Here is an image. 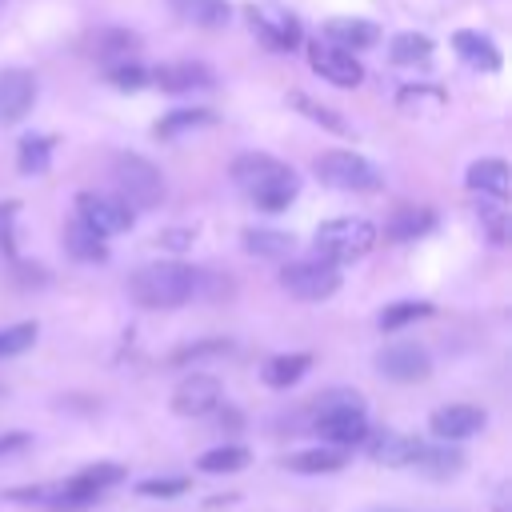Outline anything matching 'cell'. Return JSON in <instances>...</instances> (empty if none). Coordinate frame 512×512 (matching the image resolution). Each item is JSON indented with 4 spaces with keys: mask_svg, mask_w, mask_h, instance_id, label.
I'll list each match as a JSON object with an SVG mask.
<instances>
[{
    "mask_svg": "<svg viewBox=\"0 0 512 512\" xmlns=\"http://www.w3.org/2000/svg\"><path fill=\"white\" fill-rule=\"evenodd\" d=\"M148 84H156L160 92H172V96H184V92H208L216 88V72L200 60H172V64H160L148 72Z\"/></svg>",
    "mask_w": 512,
    "mask_h": 512,
    "instance_id": "cell-13",
    "label": "cell"
},
{
    "mask_svg": "<svg viewBox=\"0 0 512 512\" xmlns=\"http://www.w3.org/2000/svg\"><path fill=\"white\" fill-rule=\"evenodd\" d=\"M92 52H96L100 60H128V56L140 52V36L128 32V28H100V32L92 36Z\"/></svg>",
    "mask_w": 512,
    "mask_h": 512,
    "instance_id": "cell-26",
    "label": "cell"
},
{
    "mask_svg": "<svg viewBox=\"0 0 512 512\" xmlns=\"http://www.w3.org/2000/svg\"><path fill=\"white\" fill-rule=\"evenodd\" d=\"M112 180H116L120 200L132 212L160 208V200H164V172L152 160L136 156V152H116L112 156Z\"/></svg>",
    "mask_w": 512,
    "mask_h": 512,
    "instance_id": "cell-4",
    "label": "cell"
},
{
    "mask_svg": "<svg viewBox=\"0 0 512 512\" xmlns=\"http://www.w3.org/2000/svg\"><path fill=\"white\" fill-rule=\"evenodd\" d=\"M312 428L332 444V448H352L368 440V416H364V396L356 388H328L312 404Z\"/></svg>",
    "mask_w": 512,
    "mask_h": 512,
    "instance_id": "cell-3",
    "label": "cell"
},
{
    "mask_svg": "<svg viewBox=\"0 0 512 512\" xmlns=\"http://www.w3.org/2000/svg\"><path fill=\"white\" fill-rule=\"evenodd\" d=\"M376 372L384 380H396V384H416V380H428L432 372V356L424 344H412V340H400V344H384L376 352Z\"/></svg>",
    "mask_w": 512,
    "mask_h": 512,
    "instance_id": "cell-8",
    "label": "cell"
},
{
    "mask_svg": "<svg viewBox=\"0 0 512 512\" xmlns=\"http://www.w3.org/2000/svg\"><path fill=\"white\" fill-rule=\"evenodd\" d=\"M224 400V384L212 376V372H192L176 384L172 392V412L176 416H208L216 412Z\"/></svg>",
    "mask_w": 512,
    "mask_h": 512,
    "instance_id": "cell-12",
    "label": "cell"
},
{
    "mask_svg": "<svg viewBox=\"0 0 512 512\" xmlns=\"http://www.w3.org/2000/svg\"><path fill=\"white\" fill-rule=\"evenodd\" d=\"M232 348V340H224V336H212V340H196V344H184V348H176L172 352V364H196V360H204V356H224Z\"/></svg>",
    "mask_w": 512,
    "mask_h": 512,
    "instance_id": "cell-35",
    "label": "cell"
},
{
    "mask_svg": "<svg viewBox=\"0 0 512 512\" xmlns=\"http://www.w3.org/2000/svg\"><path fill=\"white\" fill-rule=\"evenodd\" d=\"M16 216H20V204L16 200H4L0 204V252H16Z\"/></svg>",
    "mask_w": 512,
    "mask_h": 512,
    "instance_id": "cell-38",
    "label": "cell"
},
{
    "mask_svg": "<svg viewBox=\"0 0 512 512\" xmlns=\"http://www.w3.org/2000/svg\"><path fill=\"white\" fill-rule=\"evenodd\" d=\"M168 8L180 20H188L196 28H208V32H216V28H224L232 20V4L228 0H168Z\"/></svg>",
    "mask_w": 512,
    "mask_h": 512,
    "instance_id": "cell-21",
    "label": "cell"
},
{
    "mask_svg": "<svg viewBox=\"0 0 512 512\" xmlns=\"http://www.w3.org/2000/svg\"><path fill=\"white\" fill-rule=\"evenodd\" d=\"M200 276L196 268L180 264V260H160V264H144L128 276V296L140 308H180L192 296H200Z\"/></svg>",
    "mask_w": 512,
    "mask_h": 512,
    "instance_id": "cell-2",
    "label": "cell"
},
{
    "mask_svg": "<svg viewBox=\"0 0 512 512\" xmlns=\"http://www.w3.org/2000/svg\"><path fill=\"white\" fill-rule=\"evenodd\" d=\"M188 240H192V232H180V228H176V232H164V244H168V248H184Z\"/></svg>",
    "mask_w": 512,
    "mask_h": 512,
    "instance_id": "cell-40",
    "label": "cell"
},
{
    "mask_svg": "<svg viewBox=\"0 0 512 512\" xmlns=\"http://www.w3.org/2000/svg\"><path fill=\"white\" fill-rule=\"evenodd\" d=\"M136 492L148 496V500H168V496H184L188 480L184 476H152V480H140Z\"/></svg>",
    "mask_w": 512,
    "mask_h": 512,
    "instance_id": "cell-36",
    "label": "cell"
},
{
    "mask_svg": "<svg viewBox=\"0 0 512 512\" xmlns=\"http://www.w3.org/2000/svg\"><path fill=\"white\" fill-rule=\"evenodd\" d=\"M248 464H252V452H248L244 444H220V448H208V452L196 460V468L208 472V476L240 472V468H248Z\"/></svg>",
    "mask_w": 512,
    "mask_h": 512,
    "instance_id": "cell-28",
    "label": "cell"
},
{
    "mask_svg": "<svg viewBox=\"0 0 512 512\" xmlns=\"http://www.w3.org/2000/svg\"><path fill=\"white\" fill-rule=\"evenodd\" d=\"M312 172L320 176V184L336 188V192H380L384 176L376 172V164H368L364 156L348 152V148H328L312 160Z\"/></svg>",
    "mask_w": 512,
    "mask_h": 512,
    "instance_id": "cell-6",
    "label": "cell"
},
{
    "mask_svg": "<svg viewBox=\"0 0 512 512\" xmlns=\"http://www.w3.org/2000/svg\"><path fill=\"white\" fill-rule=\"evenodd\" d=\"M416 436H404V432H368L364 448L376 464H388V468H408L412 456H416Z\"/></svg>",
    "mask_w": 512,
    "mask_h": 512,
    "instance_id": "cell-19",
    "label": "cell"
},
{
    "mask_svg": "<svg viewBox=\"0 0 512 512\" xmlns=\"http://www.w3.org/2000/svg\"><path fill=\"white\" fill-rule=\"evenodd\" d=\"M288 472H300V476H320V472H340L344 468V452L340 448H308V452H296L284 460Z\"/></svg>",
    "mask_w": 512,
    "mask_h": 512,
    "instance_id": "cell-27",
    "label": "cell"
},
{
    "mask_svg": "<svg viewBox=\"0 0 512 512\" xmlns=\"http://www.w3.org/2000/svg\"><path fill=\"white\" fill-rule=\"evenodd\" d=\"M308 368H312V356L308 352H284V356H272L260 368V376H264L268 388H292L296 380H304Z\"/></svg>",
    "mask_w": 512,
    "mask_h": 512,
    "instance_id": "cell-24",
    "label": "cell"
},
{
    "mask_svg": "<svg viewBox=\"0 0 512 512\" xmlns=\"http://www.w3.org/2000/svg\"><path fill=\"white\" fill-rule=\"evenodd\" d=\"M308 64H312V72H316L320 80H328V84H336V88H356V84L364 80L360 60H356L348 48H336V44H328V40L308 44Z\"/></svg>",
    "mask_w": 512,
    "mask_h": 512,
    "instance_id": "cell-10",
    "label": "cell"
},
{
    "mask_svg": "<svg viewBox=\"0 0 512 512\" xmlns=\"http://www.w3.org/2000/svg\"><path fill=\"white\" fill-rule=\"evenodd\" d=\"M244 248L252 256H264V260H284L292 252V236L276 232V228H248L244 232Z\"/></svg>",
    "mask_w": 512,
    "mask_h": 512,
    "instance_id": "cell-29",
    "label": "cell"
},
{
    "mask_svg": "<svg viewBox=\"0 0 512 512\" xmlns=\"http://www.w3.org/2000/svg\"><path fill=\"white\" fill-rule=\"evenodd\" d=\"M316 256L328 260V264H348V260H360L376 248V224L364 220V216H336V220H324L316 228Z\"/></svg>",
    "mask_w": 512,
    "mask_h": 512,
    "instance_id": "cell-5",
    "label": "cell"
},
{
    "mask_svg": "<svg viewBox=\"0 0 512 512\" xmlns=\"http://www.w3.org/2000/svg\"><path fill=\"white\" fill-rule=\"evenodd\" d=\"M432 228H436V212H432V208H424V204H404V208H396V212L388 216L384 236H388L392 244H408V240L428 236Z\"/></svg>",
    "mask_w": 512,
    "mask_h": 512,
    "instance_id": "cell-18",
    "label": "cell"
},
{
    "mask_svg": "<svg viewBox=\"0 0 512 512\" xmlns=\"http://www.w3.org/2000/svg\"><path fill=\"white\" fill-rule=\"evenodd\" d=\"M232 184L256 208H264V212H284L296 200V192H300V176L284 160H276L268 152H244V156H236L232 160Z\"/></svg>",
    "mask_w": 512,
    "mask_h": 512,
    "instance_id": "cell-1",
    "label": "cell"
},
{
    "mask_svg": "<svg viewBox=\"0 0 512 512\" xmlns=\"http://www.w3.org/2000/svg\"><path fill=\"white\" fill-rule=\"evenodd\" d=\"M76 220H84L88 228H96L100 236H116L128 232L136 212L120 200V196H104V192H80L76 196Z\"/></svg>",
    "mask_w": 512,
    "mask_h": 512,
    "instance_id": "cell-9",
    "label": "cell"
},
{
    "mask_svg": "<svg viewBox=\"0 0 512 512\" xmlns=\"http://www.w3.org/2000/svg\"><path fill=\"white\" fill-rule=\"evenodd\" d=\"M36 320H24V324H8V328H0V360L4 356H20V352H28L32 344H36Z\"/></svg>",
    "mask_w": 512,
    "mask_h": 512,
    "instance_id": "cell-34",
    "label": "cell"
},
{
    "mask_svg": "<svg viewBox=\"0 0 512 512\" xmlns=\"http://www.w3.org/2000/svg\"><path fill=\"white\" fill-rule=\"evenodd\" d=\"M28 432H4L0 436V456H12V452H20V448H28Z\"/></svg>",
    "mask_w": 512,
    "mask_h": 512,
    "instance_id": "cell-39",
    "label": "cell"
},
{
    "mask_svg": "<svg viewBox=\"0 0 512 512\" xmlns=\"http://www.w3.org/2000/svg\"><path fill=\"white\" fill-rule=\"evenodd\" d=\"M248 24H252V32H256L268 48H276V52H292V48L300 44V24H296V16L284 12V8H276V4H248Z\"/></svg>",
    "mask_w": 512,
    "mask_h": 512,
    "instance_id": "cell-11",
    "label": "cell"
},
{
    "mask_svg": "<svg viewBox=\"0 0 512 512\" xmlns=\"http://www.w3.org/2000/svg\"><path fill=\"white\" fill-rule=\"evenodd\" d=\"M108 80H112V88H120V92H140V88L148 84V72H144L140 64L120 60V64L108 68Z\"/></svg>",
    "mask_w": 512,
    "mask_h": 512,
    "instance_id": "cell-37",
    "label": "cell"
},
{
    "mask_svg": "<svg viewBox=\"0 0 512 512\" xmlns=\"http://www.w3.org/2000/svg\"><path fill=\"white\" fill-rule=\"evenodd\" d=\"M288 104H292V108H300L312 124H320V128H328V132H336V136H352L348 120H344V116H336V108H328V104H320V100H312V96H304V92H292V96H288Z\"/></svg>",
    "mask_w": 512,
    "mask_h": 512,
    "instance_id": "cell-30",
    "label": "cell"
},
{
    "mask_svg": "<svg viewBox=\"0 0 512 512\" xmlns=\"http://www.w3.org/2000/svg\"><path fill=\"white\" fill-rule=\"evenodd\" d=\"M468 188L480 192V196H508V164L500 156H480L468 164Z\"/></svg>",
    "mask_w": 512,
    "mask_h": 512,
    "instance_id": "cell-22",
    "label": "cell"
},
{
    "mask_svg": "<svg viewBox=\"0 0 512 512\" xmlns=\"http://www.w3.org/2000/svg\"><path fill=\"white\" fill-rule=\"evenodd\" d=\"M280 288L296 300H324L340 288V264H328L320 256L308 260H288L280 268Z\"/></svg>",
    "mask_w": 512,
    "mask_h": 512,
    "instance_id": "cell-7",
    "label": "cell"
},
{
    "mask_svg": "<svg viewBox=\"0 0 512 512\" xmlns=\"http://www.w3.org/2000/svg\"><path fill=\"white\" fill-rule=\"evenodd\" d=\"M452 48H456V56H460L464 64H472V68H480V72H496V68L504 64L496 40H492L488 32H476V28L452 32Z\"/></svg>",
    "mask_w": 512,
    "mask_h": 512,
    "instance_id": "cell-17",
    "label": "cell"
},
{
    "mask_svg": "<svg viewBox=\"0 0 512 512\" xmlns=\"http://www.w3.org/2000/svg\"><path fill=\"white\" fill-rule=\"evenodd\" d=\"M424 316H432L428 300H396V304H384L376 324H380V332H400V328H408L412 320H424Z\"/></svg>",
    "mask_w": 512,
    "mask_h": 512,
    "instance_id": "cell-32",
    "label": "cell"
},
{
    "mask_svg": "<svg viewBox=\"0 0 512 512\" xmlns=\"http://www.w3.org/2000/svg\"><path fill=\"white\" fill-rule=\"evenodd\" d=\"M408 468H416V472L428 476V480H448V476H456V472L464 468V452L452 448L448 440H440V444L420 440V444H416V456H412Z\"/></svg>",
    "mask_w": 512,
    "mask_h": 512,
    "instance_id": "cell-16",
    "label": "cell"
},
{
    "mask_svg": "<svg viewBox=\"0 0 512 512\" xmlns=\"http://www.w3.org/2000/svg\"><path fill=\"white\" fill-rule=\"evenodd\" d=\"M208 124H216V112H212V108H176V112L160 116L152 132H156L160 140H176V136H184V132L208 128Z\"/></svg>",
    "mask_w": 512,
    "mask_h": 512,
    "instance_id": "cell-25",
    "label": "cell"
},
{
    "mask_svg": "<svg viewBox=\"0 0 512 512\" xmlns=\"http://www.w3.org/2000/svg\"><path fill=\"white\" fill-rule=\"evenodd\" d=\"M40 96V84L28 68H0V124H20Z\"/></svg>",
    "mask_w": 512,
    "mask_h": 512,
    "instance_id": "cell-14",
    "label": "cell"
},
{
    "mask_svg": "<svg viewBox=\"0 0 512 512\" xmlns=\"http://www.w3.org/2000/svg\"><path fill=\"white\" fill-rule=\"evenodd\" d=\"M48 160H52V136L36 132V136H24V140H20L16 168H20L24 176H40V172H48Z\"/></svg>",
    "mask_w": 512,
    "mask_h": 512,
    "instance_id": "cell-31",
    "label": "cell"
},
{
    "mask_svg": "<svg viewBox=\"0 0 512 512\" xmlns=\"http://www.w3.org/2000/svg\"><path fill=\"white\" fill-rule=\"evenodd\" d=\"M484 424H488V412L476 408V404H444V408H436V412L428 416L432 436H436V440H448V444L484 432Z\"/></svg>",
    "mask_w": 512,
    "mask_h": 512,
    "instance_id": "cell-15",
    "label": "cell"
},
{
    "mask_svg": "<svg viewBox=\"0 0 512 512\" xmlns=\"http://www.w3.org/2000/svg\"><path fill=\"white\" fill-rule=\"evenodd\" d=\"M432 48H436V44H432L424 32H396L388 56H392L396 64H428V60H432Z\"/></svg>",
    "mask_w": 512,
    "mask_h": 512,
    "instance_id": "cell-33",
    "label": "cell"
},
{
    "mask_svg": "<svg viewBox=\"0 0 512 512\" xmlns=\"http://www.w3.org/2000/svg\"><path fill=\"white\" fill-rule=\"evenodd\" d=\"M64 252H68L72 260H80V264H100V260H108L104 236H100L96 228H88L84 220H72V224L64 228Z\"/></svg>",
    "mask_w": 512,
    "mask_h": 512,
    "instance_id": "cell-23",
    "label": "cell"
},
{
    "mask_svg": "<svg viewBox=\"0 0 512 512\" xmlns=\"http://www.w3.org/2000/svg\"><path fill=\"white\" fill-rule=\"evenodd\" d=\"M324 40L336 48H372L380 40V28L372 20H356V16H336L324 24Z\"/></svg>",
    "mask_w": 512,
    "mask_h": 512,
    "instance_id": "cell-20",
    "label": "cell"
}]
</instances>
